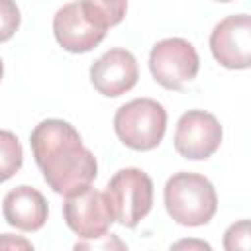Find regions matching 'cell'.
Wrapping results in <instances>:
<instances>
[{"mask_svg": "<svg viewBox=\"0 0 251 251\" xmlns=\"http://www.w3.org/2000/svg\"><path fill=\"white\" fill-rule=\"evenodd\" d=\"M33 159L47 186L61 196L90 186L98 175V163L82 145L80 133L65 120L47 118L29 133Z\"/></svg>", "mask_w": 251, "mask_h": 251, "instance_id": "obj_1", "label": "cell"}, {"mask_svg": "<svg viewBox=\"0 0 251 251\" xmlns=\"http://www.w3.org/2000/svg\"><path fill=\"white\" fill-rule=\"evenodd\" d=\"M163 202L173 222L186 227L206 226L218 210V194L214 184L198 173H175L165 188Z\"/></svg>", "mask_w": 251, "mask_h": 251, "instance_id": "obj_2", "label": "cell"}, {"mask_svg": "<svg viewBox=\"0 0 251 251\" xmlns=\"http://www.w3.org/2000/svg\"><path fill=\"white\" fill-rule=\"evenodd\" d=\"M118 139L133 151L155 149L167 131V110L153 98H133L114 114Z\"/></svg>", "mask_w": 251, "mask_h": 251, "instance_id": "obj_3", "label": "cell"}, {"mask_svg": "<svg viewBox=\"0 0 251 251\" xmlns=\"http://www.w3.org/2000/svg\"><path fill=\"white\" fill-rule=\"evenodd\" d=\"M108 24L84 0L63 4L53 16V35L69 53H88L106 37Z\"/></svg>", "mask_w": 251, "mask_h": 251, "instance_id": "obj_4", "label": "cell"}, {"mask_svg": "<svg viewBox=\"0 0 251 251\" xmlns=\"http://www.w3.org/2000/svg\"><path fill=\"white\" fill-rule=\"evenodd\" d=\"M106 196L110 200L114 220L124 227H135L153 206V180L137 169L126 167L114 173L106 184Z\"/></svg>", "mask_w": 251, "mask_h": 251, "instance_id": "obj_5", "label": "cell"}, {"mask_svg": "<svg viewBox=\"0 0 251 251\" xmlns=\"http://www.w3.org/2000/svg\"><path fill=\"white\" fill-rule=\"evenodd\" d=\"M149 71L157 84L167 90H180L200 71L196 47L184 37H165L149 53Z\"/></svg>", "mask_w": 251, "mask_h": 251, "instance_id": "obj_6", "label": "cell"}, {"mask_svg": "<svg viewBox=\"0 0 251 251\" xmlns=\"http://www.w3.org/2000/svg\"><path fill=\"white\" fill-rule=\"evenodd\" d=\"M63 220L73 233L86 241L104 237L110 226L116 222L106 192L92 186L65 196Z\"/></svg>", "mask_w": 251, "mask_h": 251, "instance_id": "obj_7", "label": "cell"}, {"mask_svg": "<svg viewBox=\"0 0 251 251\" xmlns=\"http://www.w3.org/2000/svg\"><path fill=\"white\" fill-rule=\"evenodd\" d=\"M224 129L218 118L206 110L184 112L175 129V151L190 161H204L212 157L222 145Z\"/></svg>", "mask_w": 251, "mask_h": 251, "instance_id": "obj_8", "label": "cell"}, {"mask_svg": "<svg viewBox=\"0 0 251 251\" xmlns=\"http://www.w3.org/2000/svg\"><path fill=\"white\" fill-rule=\"evenodd\" d=\"M210 51L214 59L226 69H247L251 63L249 14H233L220 20L210 33Z\"/></svg>", "mask_w": 251, "mask_h": 251, "instance_id": "obj_9", "label": "cell"}, {"mask_svg": "<svg viewBox=\"0 0 251 251\" xmlns=\"http://www.w3.org/2000/svg\"><path fill=\"white\" fill-rule=\"evenodd\" d=\"M139 78L137 59L131 51L114 47L100 55L90 65V82L98 94L106 98H118L129 92Z\"/></svg>", "mask_w": 251, "mask_h": 251, "instance_id": "obj_10", "label": "cell"}, {"mask_svg": "<svg viewBox=\"0 0 251 251\" xmlns=\"http://www.w3.org/2000/svg\"><path fill=\"white\" fill-rule=\"evenodd\" d=\"M2 216L8 226L20 231H39L49 216L45 196L27 184H20L6 192L2 200Z\"/></svg>", "mask_w": 251, "mask_h": 251, "instance_id": "obj_11", "label": "cell"}, {"mask_svg": "<svg viewBox=\"0 0 251 251\" xmlns=\"http://www.w3.org/2000/svg\"><path fill=\"white\" fill-rule=\"evenodd\" d=\"M24 163V149L16 133L0 129V182L10 180Z\"/></svg>", "mask_w": 251, "mask_h": 251, "instance_id": "obj_12", "label": "cell"}, {"mask_svg": "<svg viewBox=\"0 0 251 251\" xmlns=\"http://www.w3.org/2000/svg\"><path fill=\"white\" fill-rule=\"evenodd\" d=\"M22 24V14L16 0H0V43L10 41Z\"/></svg>", "mask_w": 251, "mask_h": 251, "instance_id": "obj_13", "label": "cell"}, {"mask_svg": "<svg viewBox=\"0 0 251 251\" xmlns=\"http://www.w3.org/2000/svg\"><path fill=\"white\" fill-rule=\"evenodd\" d=\"M84 2H88L104 18L108 27L118 25L124 20L127 10V0H84Z\"/></svg>", "mask_w": 251, "mask_h": 251, "instance_id": "obj_14", "label": "cell"}, {"mask_svg": "<svg viewBox=\"0 0 251 251\" xmlns=\"http://www.w3.org/2000/svg\"><path fill=\"white\" fill-rule=\"evenodd\" d=\"M224 247L227 251H247L251 247V239H249V220H239L235 224H231L226 233H224Z\"/></svg>", "mask_w": 251, "mask_h": 251, "instance_id": "obj_15", "label": "cell"}, {"mask_svg": "<svg viewBox=\"0 0 251 251\" xmlns=\"http://www.w3.org/2000/svg\"><path fill=\"white\" fill-rule=\"evenodd\" d=\"M0 249H33V243L22 235L0 233Z\"/></svg>", "mask_w": 251, "mask_h": 251, "instance_id": "obj_16", "label": "cell"}, {"mask_svg": "<svg viewBox=\"0 0 251 251\" xmlns=\"http://www.w3.org/2000/svg\"><path fill=\"white\" fill-rule=\"evenodd\" d=\"M175 249H180V247H196V249H210V245L208 243H204V241H178V243H175L173 245Z\"/></svg>", "mask_w": 251, "mask_h": 251, "instance_id": "obj_17", "label": "cell"}, {"mask_svg": "<svg viewBox=\"0 0 251 251\" xmlns=\"http://www.w3.org/2000/svg\"><path fill=\"white\" fill-rule=\"evenodd\" d=\"M2 76H4V63H2V59H0V80H2Z\"/></svg>", "mask_w": 251, "mask_h": 251, "instance_id": "obj_18", "label": "cell"}, {"mask_svg": "<svg viewBox=\"0 0 251 251\" xmlns=\"http://www.w3.org/2000/svg\"><path fill=\"white\" fill-rule=\"evenodd\" d=\"M216 2H231V0H216Z\"/></svg>", "mask_w": 251, "mask_h": 251, "instance_id": "obj_19", "label": "cell"}]
</instances>
